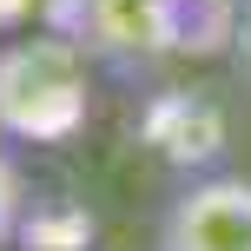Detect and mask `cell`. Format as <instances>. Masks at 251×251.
<instances>
[{
	"label": "cell",
	"mask_w": 251,
	"mask_h": 251,
	"mask_svg": "<svg viewBox=\"0 0 251 251\" xmlns=\"http://www.w3.org/2000/svg\"><path fill=\"white\" fill-rule=\"evenodd\" d=\"M93 53L66 33H20L0 47V139L47 146L86 119Z\"/></svg>",
	"instance_id": "obj_1"
},
{
	"label": "cell",
	"mask_w": 251,
	"mask_h": 251,
	"mask_svg": "<svg viewBox=\"0 0 251 251\" xmlns=\"http://www.w3.org/2000/svg\"><path fill=\"white\" fill-rule=\"evenodd\" d=\"M152 251H251V172H192L152 212Z\"/></svg>",
	"instance_id": "obj_2"
},
{
	"label": "cell",
	"mask_w": 251,
	"mask_h": 251,
	"mask_svg": "<svg viewBox=\"0 0 251 251\" xmlns=\"http://www.w3.org/2000/svg\"><path fill=\"white\" fill-rule=\"evenodd\" d=\"M79 47L106 66H152L159 53L185 47V20H178V0H93L86 26H79Z\"/></svg>",
	"instance_id": "obj_3"
},
{
	"label": "cell",
	"mask_w": 251,
	"mask_h": 251,
	"mask_svg": "<svg viewBox=\"0 0 251 251\" xmlns=\"http://www.w3.org/2000/svg\"><path fill=\"white\" fill-rule=\"evenodd\" d=\"M26 212H33V185H26V165L13 159V146L0 139V251H13L26 238Z\"/></svg>",
	"instance_id": "obj_4"
},
{
	"label": "cell",
	"mask_w": 251,
	"mask_h": 251,
	"mask_svg": "<svg viewBox=\"0 0 251 251\" xmlns=\"http://www.w3.org/2000/svg\"><path fill=\"white\" fill-rule=\"evenodd\" d=\"M225 60L238 73V86L251 93V0H231V20H225Z\"/></svg>",
	"instance_id": "obj_5"
}]
</instances>
